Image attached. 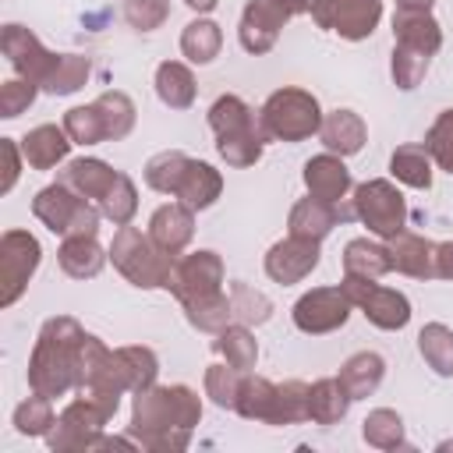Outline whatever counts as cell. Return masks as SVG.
<instances>
[{
	"instance_id": "6da1fadb",
	"label": "cell",
	"mask_w": 453,
	"mask_h": 453,
	"mask_svg": "<svg viewBox=\"0 0 453 453\" xmlns=\"http://www.w3.org/2000/svg\"><path fill=\"white\" fill-rule=\"evenodd\" d=\"M202 421V396L191 386H149L134 393L127 435L152 453H177Z\"/></svg>"
},
{
	"instance_id": "7a4b0ae2",
	"label": "cell",
	"mask_w": 453,
	"mask_h": 453,
	"mask_svg": "<svg viewBox=\"0 0 453 453\" xmlns=\"http://www.w3.org/2000/svg\"><path fill=\"white\" fill-rule=\"evenodd\" d=\"M85 329L71 315H53L42 322L32 357H28V389L57 400L78 389V361H81Z\"/></svg>"
},
{
	"instance_id": "3957f363",
	"label": "cell",
	"mask_w": 453,
	"mask_h": 453,
	"mask_svg": "<svg viewBox=\"0 0 453 453\" xmlns=\"http://www.w3.org/2000/svg\"><path fill=\"white\" fill-rule=\"evenodd\" d=\"M209 127L216 131V152L226 166H255L265 149V131L255 117V110L241 96H219L209 106Z\"/></svg>"
},
{
	"instance_id": "277c9868",
	"label": "cell",
	"mask_w": 453,
	"mask_h": 453,
	"mask_svg": "<svg viewBox=\"0 0 453 453\" xmlns=\"http://www.w3.org/2000/svg\"><path fill=\"white\" fill-rule=\"evenodd\" d=\"M180 255H170L163 251L149 234H142L138 226H117L113 241H110V262L117 265V273L142 287V290H170V276H173V265H177Z\"/></svg>"
},
{
	"instance_id": "5b68a950",
	"label": "cell",
	"mask_w": 453,
	"mask_h": 453,
	"mask_svg": "<svg viewBox=\"0 0 453 453\" xmlns=\"http://www.w3.org/2000/svg\"><path fill=\"white\" fill-rule=\"evenodd\" d=\"M322 117L326 113H322L319 99L294 85L269 92V99L258 110V124H262L265 138H276V142H304V138L319 134Z\"/></svg>"
},
{
	"instance_id": "8992f818",
	"label": "cell",
	"mask_w": 453,
	"mask_h": 453,
	"mask_svg": "<svg viewBox=\"0 0 453 453\" xmlns=\"http://www.w3.org/2000/svg\"><path fill=\"white\" fill-rule=\"evenodd\" d=\"M124 393H131V386H127V368L120 361V350H110L99 336L85 333L81 361H78V396H88L110 414H117Z\"/></svg>"
},
{
	"instance_id": "52a82bcc",
	"label": "cell",
	"mask_w": 453,
	"mask_h": 453,
	"mask_svg": "<svg viewBox=\"0 0 453 453\" xmlns=\"http://www.w3.org/2000/svg\"><path fill=\"white\" fill-rule=\"evenodd\" d=\"M32 212H35V219L46 230H53L60 237H78V234H88L92 237L99 230V216H103L99 205H92L85 195H78L64 180L46 184L42 191H35Z\"/></svg>"
},
{
	"instance_id": "ba28073f",
	"label": "cell",
	"mask_w": 453,
	"mask_h": 453,
	"mask_svg": "<svg viewBox=\"0 0 453 453\" xmlns=\"http://www.w3.org/2000/svg\"><path fill=\"white\" fill-rule=\"evenodd\" d=\"M354 216L368 226V234L389 241L396 237L400 230H407V202L400 195V188L386 177H375V180H365L354 188Z\"/></svg>"
},
{
	"instance_id": "9c48e42d",
	"label": "cell",
	"mask_w": 453,
	"mask_h": 453,
	"mask_svg": "<svg viewBox=\"0 0 453 453\" xmlns=\"http://www.w3.org/2000/svg\"><path fill=\"white\" fill-rule=\"evenodd\" d=\"M308 11H311V0H248L241 11L237 39L251 57H262L276 46L283 25Z\"/></svg>"
},
{
	"instance_id": "30bf717a",
	"label": "cell",
	"mask_w": 453,
	"mask_h": 453,
	"mask_svg": "<svg viewBox=\"0 0 453 453\" xmlns=\"http://www.w3.org/2000/svg\"><path fill=\"white\" fill-rule=\"evenodd\" d=\"M343 294L350 297L354 308L365 311V319L375 326V329H386V333H396L411 322V301L407 294L393 290V287H382L379 280H365V276H347L343 273Z\"/></svg>"
},
{
	"instance_id": "8fae6325",
	"label": "cell",
	"mask_w": 453,
	"mask_h": 453,
	"mask_svg": "<svg viewBox=\"0 0 453 453\" xmlns=\"http://www.w3.org/2000/svg\"><path fill=\"white\" fill-rule=\"evenodd\" d=\"M42 262V248L28 230H4L0 237V308H11Z\"/></svg>"
},
{
	"instance_id": "7c38bea8",
	"label": "cell",
	"mask_w": 453,
	"mask_h": 453,
	"mask_svg": "<svg viewBox=\"0 0 453 453\" xmlns=\"http://www.w3.org/2000/svg\"><path fill=\"white\" fill-rule=\"evenodd\" d=\"M311 21L326 32H336L347 42H361L379 28L382 0H311Z\"/></svg>"
},
{
	"instance_id": "4fadbf2b",
	"label": "cell",
	"mask_w": 453,
	"mask_h": 453,
	"mask_svg": "<svg viewBox=\"0 0 453 453\" xmlns=\"http://www.w3.org/2000/svg\"><path fill=\"white\" fill-rule=\"evenodd\" d=\"M350 297L343 294V287H311L308 294H301L290 308V319L301 333L308 336H326L347 326L350 319Z\"/></svg>"
},
{
	"instance_id": "5bb4252c",
	"label": "cell",
	"mask_w": 453,
	"mask_h": 453,
	"mask_svg": "<svg viewBox=\"0 0 453 453\" xmlns=\"http://www.w3.org/2000/svg\"><path fill=\"white\" fill-rule=\"evenodd\" d=\"M0 50H4L7 64L14 67V74L35 81L39 88L50 81V74H53V67H57V60H60V53L46 50V46L39 42V35L28 32L25 25H18V21H7V25H4V32H0Z\"/></svg>"
},
{
	"instance_id": "9a60e30c",
	"label": "cell",
	"mask_w": 453,
	"mask_h": 453,
	"mask_svg": "<svg viewBox=\"0 0 453 453\" xmlns=\"http://www.w3.org/2000/svg\"><path fill=\"white\" fill-rule=\"evenodd\" d=\"M110 418H113V414H110L106 407H99L96 400L74 396V400L57 414V425L50 428L46 442H50V449H57V453H64V449H88L92 439L103 432V425H106Z\"/></svg>"
},
{
	"instance_id": "2e32d148",
	"label": "cell",
	"mask_w": 453,
	"mask_h": 453,
	"mask_svg": "<svg viewBox=\"0 0 453 453\" xmlns=\"http://www.w3.org/2000/svg\"><path fill=\"white\" fill-rule=\"evenodd\" d=\"M223 276H226V269H223V258L216 251H191V255L177 258L173 276H170V294L180 304H188V301L219 294Z\"/></svg>"
},
{
	"instance_id": "e0dca14e",
	"label": "cell",
	"mask_w": 453,
	"mask_h": 453,
	"mask_svg": "<svg viewBox=\"0 0 453 453\" xmlns=\"http://www.w3.org/2000/svg\"><path fill=\"white\" fill-rule=\"evenodd\" d=\"M319 244H322V241H308V237L287 234L283 241H276V244L265 251V276H269L273 283H283V287L308 280V276L319 269V258H322Z\"/></svg>"
},
{
	"instance_id": "ac0fdd59",
	"label": "cell",
	"mask_w": 453,
	"mask_h": 453,
	"mask_svg": "<svg viewBox=\"0 0 453 453\" xmlns=\"http://www.w3.org/2000/svg\"><path fill=\"white\" fill-rule=\"evenodd\" d=\"M354 216V205L343 209V202H322V198H301L294 202L290 216H287V234L294 237H308V241H322L336 223L350 219Z\"/></svg>"
},
{
	"instance_id": "d6986e66",
	"label": "cell",
	"mask_w": 453,
	"mask_h": 453,
	"mask_svg": "<svg viewBox=\"0 0 453 453\" xmlns=\"http://www.w3.org/2000/svg\"><path fill=\"white\" fill-rule=\"evenodd\" d=\"M389 248V258H393V269L411 276V280H439V265H435V244L421 234H411V230H400L396 237L386 241Z\"/></svg>"
},
{
	"instance_id": "ffe728a7",
	"label": "cell",
	"mask_w": 453,
	"mask_h": 453,
	"mask_svg": "<svg viewBox=\"0 0 453 453\" xmlns=\"http://www.w3.org/2000/svg\"><path fill=\"white\" fill-rule=\"evenodd\" d=\"M149 237L170 251V255H180L191 237H195V209H188L184 202H166L159 205L152 216H149Z\"/></svg>"
},
{
	"instance_id": "44dd1931",
	"label": "cell",
	"mask_w": 453,
	"mask_h": 453,
	"mask_svg": "<svg viewBox=\"0 0 453 453\" xmlns=\"http://www.w3.org/2000/svg\"><path fill=\"white\" fill-rule=\"evenodd\" d=\"M350 184H354L350 170L343 166V156H336V152H322V156H311L304 163V188H308L311 198L343 202Z\"/></svg>"
},
{
	"instance_id": "7402d4cb",
	"label": "cell",
	"mask_w": 453,
	"mask_h": 453,
	"mask_svg": "<svg viewBox=\"0 0 453 453\" xmlns=\"http://www.w3.org/2000/svg\"><path fill=\"white\" fill-rule=\"evenodd\" d=\"M117 177H120V170H113L110 163H103V159H96V156H81V159H71V163L60 170L57 180H64L67 188H74L78 195H85L88 202L99 205V202L110 195V188L117 184Z\"/></svg>"
},
{
	"instance_id": "603a6c76",
	"label": "cell",
	"mask_w": 453,
	"mask_h": 453,
	"mask_svg": "<svg viewBox=\"0 0 453 453\" xmlns=\"http://www.w3.org/2000/svg\"><path fill=\"white\" fill-rule=\"evenodd\" d=\"M71 134L64 131V124L57 127V124H39V127H32L25 138H21V152H25V163L32 166V170H53V166H60L64 159H67V152H71Z\"/></svg>"
},
{
	"instance_id": "cb8c5ba5",
	"label": "cell",
	"mask_w": 453,
	"mask_h": 453,
	"mask_svg": "<svg viewBox=\"0 0 453 453\" xmlns=\"http://www.w3.org/2000/svg\"><path fill=\"white\" fill-rule=\"evenodd\" d=\"M393 42L435 57L442 46V28L432 18V11H396L393 14Z\"/></svg>"
},
{
	"instance_id": "d4e9b609",
	"label": "cell",
	"mask_w": 453,
	"mask_h": 453,
	"mask_svg": "<svg viewBox=\"0 0 453 453\" xmlns=\"http://www.w3.org/2000/svg\"><path fill=\"white\" fill-rule=\"evenodd\" d=\"M319 138H322L326 152L354 156V152L365 149V142H368V127H365V120H361L354 110H333V113L322 117Z\"/></svg>"
},
{
	"instance_id": "484cf974",
	"label": "cell",
	"mask_w": 453,
	"mask_h": 453,
	"mask_svg": "<svg viewBox=\"0 0 453 453\" xmlns=\"http://www.w3.org/2000/svg\"><path fill=\"white\" fill-rule=\"evenodd\" d=\"M223 195V173L212 166V163H202V159H191L180 184H177V202H184L188 209L202 212L209 205H216V198Z\"/></svg>"
},
{
	"instance_id": "4316f807",
	"label": "cell",
	"mask_w": 453,
	"mask_h": 453,
	"mask_svg": "<svg viewBox=\"0 0 453 453\" xmlns=\"http://www.w3.org/2000/svg\"><path fill=\"white\" fill-rule=\"evenodd\" d=\"M110 251H103V244L96 241V234H78V237H64L60 241V251H57V262L60 269L71 276V280H92L103 273Z\"/></svg>"
},
{
	"instance_id": "83f0119b",
	"label": "cell",
	"mask_w": 453,
	"mask_h": 453,
	"mask_svg": "<svg viewBox=\"0 0 453 453\" xmlns=\"http://www.w3.org/2000/svg\"><path fill=\"white\" fill-rule=\"evenodd\" d=\"M234 411L248 421H262V425H276L280 418V386L262 379V375H248L241 379V393H237V403Z\"/></svg>"
},
{
	"instance_id": "f1b7e54d",
	"label": "cell",
	"mask_w": 453,
	"mask_h": 453,
	"mask_svg": "<svg viewBox=\"0 0 453 453\" xmlns=\"http://www.w3.org/2000/svg\"><path fill=\"white\" fill-rule=\"evenodd\" d=\"M350 403H354V396L347 393V386L340 382V375L336 379H315L308 386V421H315V425H336V421H343L347 411H350Z\"/></svg>"
},
{
	"instance_id": "f546056e",
	"label": "cell",
	"mask_w": 453,
	"mask_h": 453,
	"mask_svg": "<svg viewBox=\"0 0 453 453\" xmlns=\"http://www.w3.org/2000/svg\"><path fill=\"white\" fill-rule=\"evenodd\" d=\"M382 375H386V361H382V354H375V350H357V354H350V357L340 365V382L347 386V393H350L354 400L372 396V393L382 386Z\"/></svg>"
},
{
	"instance_id": "4dcf8cb0",
	"label": "cell",
	"mask_w": 453,
	"mask_h": 453,
	"mask_svg": "<svg viewBox=\"0 0 453 453\" xmlns=\"http://www.w3.org/2000/svg\"><path fill=\"white\" fill-rule=\"evenodd\" d=\"M195 92H198V85H195V74H191L188 64H180V60H163V64L156 67V96H159L163 106H170V110H188V106L195 103Z\"/></svg>"
},
{
	"instance_id": "1f68e13d",
	"label": "cell",
	"mask_w": 453,
	"mask_h": 453,
	"mask_svg": "<svg viewBox=\"0 0 453 453\" xmlns=\"http://www.w3.org/2000/svg\"><path fill=\"white\" fill-rule=\"evenodd\" d=\"M393 269V258H389V248L379 244V241H368V237H354L347 241L343 248V273L347 276H365V280H379Z\"/></svg>"
},
{
	"instance_id": "d6a6232c",
	"label": "cell",
	"mask_w": 453,
	"mask_h": 453,
	"mask_svg": "<svg viewBox=\"0 0 453 453\" xmlns=\"http://www.w3.org/2000/svg\"><path fill=\"white\" fill-rule=\"evenodd\" d=\"M212 350H216L219 361H226V365L237 368V372H251L255 361H258V340L251 336V329H248L244 322L219 329L216 340H212Z\"/></svg>"
},
{
	"instance_id": "836d02e7",
	"label": "cell",
	"mask_w": 453,
	"mask_h": 453,
	"mask_svg": "<svg viewBox=\"0 0 453 453\" xmlns=\"http://www.w3.org/2000/svg\"><path fill=\"white\" fill-rule=\"evenodd\" d=\"M223 50V32L212 18H195L184 25L180 32V53L191 60V64H212Z\"/></svg>"
},
{
	"instance_id": "e575fe53",
	"label": "cell",
	"mask_w": 453,
	"mask_h": 453,
	"mask_svg": "<svg viewBox=\"0 0 453 453\" xmlns=\"http://www.w3.org/2000/svg\"><path fill=\"white\" fill-rule=\"evenodd\" d=\"M389 173L400 184H407V188L428 191L432 188V156H428V149L425 145H400V149H393Z\"/></svg>"
},
{
	"instance_id": "d590c367",
	"label": "cell",
	"mask_w": 453,
	"mask_h": 453,
	"mask_svg": "<svg viewBox=\"0 0 453 453\" xmlns=\"http://www.w3.org/2000/svg\"><path fill=\"white\" fill-rule=\"evenodd\" d=\"M96 110H99V117H103L106 142H120V138H127V134L134 131L138 110H134V103H131V96H127V92L110 88V92L96 96Z\"/></svg>"
},
{
	"instance_id": "8d00e7d4",
	"label": "cell",
	"mask_w": 453,
	"mask_h": 453,
	"mask_svg": "<svg viewBox=\"0 0 453 453\" xmlns=\"http://www.w3.org/2000/svg\"><path fill=\"white\" fill-rule=\"evenodd\" d=\"M418 350L425 357V365L442 375V379H453V329L442 326V322H428L421 326L418 333Z\"/></svg>"
},
{
	"instance_id": "74e56055",
	"label": "cell",
	"mask_w": 453,
	"mask_h": 453,
	"mask_svg": "<svg viewBox=\"0 0 453 453\" xmlns=\"http://www.w3.org/2000/svg\"><path fill=\"white\" fill-rule=\"evenodd\" d=\"M188 163H191V156L188 152H180V149H166V152H156L149 163H145V184L152 188V191H159V195H177V184H180V177H184V170H188Z\"/></svg>"
},
{
	"instance_id": "f35d334b",
	"label": "cell",
	"mask_w": 453,
	"mask_h": 453,
	"mask_svg": "<svg viewBox=\"0 0 453 453\" xmlns=\"http://www.w3.org/2000/svg\"><path fill=\"white\" fill-rule=\"evenodd\" d=\"M361 439L375 449H407L403 439V418L389 407H375L368 411V418L361 421Z\"/></svg>"
},
{
	"instance_id": "ab89813d",
	"label": "cell",
	"mask_w": 453,
	"mask_h": 453,
	"mask_svg": "<svg viewBox=\"0 0 453 453\" xmlns=\"http://www.w3.org/2000/svg\"><path fill=\"white\" fill-rule=\"evenodd\" d=\"M184 308V319L198 329V333H219V329H226L230 326V319H234V308H230V294H209V297H198V301H188V304H180Z\"/></svg>"
},
{
	"instance_id": "60d3db41",
	"label": "cell",
	"mask_w": 453,
	"mask_h": 453,
	"mask_svg": "<svg viewBox=\"0 0 453 453\" xmlns=\"http://www.w3.org/2000/svg\"><path fill=\"white\" fill-rule=\"evenodd\" d=\"M230 308H234V319L244 322V326H262V322L273 319V301L244 280L230 283Z\"/></svg>"
},
{
	"instance_id": "b9f144b4",
	"label": "cell",
	"mask_w": 453,
	"mask_h": 453,
	"mask_svg": "<svg viewBox=\"0 0 453 453\" xmlns=\"http://www.w3.org/2000/svg\"><path fill=\"white\" fill-rule=\"evenodd\" d=\"M88 74H92L88 57H81V53H60V60H57L50 81L42 85V92H50V96H71V92H78L88 81Z\"/></svg>"
},
{
	"instance_id": "7bdbcfd3",
	"label": "cell",
	"mask_w": 453,
	"mask_h": 453,
	"mask_svg": "<svg viewBox=\"0 0 453 453\" xmlns=\"http://www.w3.org/2000/svg\"><path fill=\"white\" fill-rule=\"evenodd\" d=\"M53 425H57V414H53L50 400L39 396V393H32L28 400H21V403L14 407V428H18V435H28V439L50 435Z\"/></svg>"
},
{
	"instance_id": "ee69618b",
	"label": "cell",
	"mask_w": 453,
	"mask_h": 453,
	"mask_svg": "<svg viewBox=\"0 0 453 453\" xmlns=\"http://www.w3.org/2000/svg\"><path fill=\"white\" fill-rule=\"evenodd\" d=\"M99 212H103L113 226H127V223L134 219V212H138V188H134V180H131L127 173L117 177V184L110 188V195L99 202Z\"/></svg>"
},
{
	"instance_id": "f6af8a7d",
	"label": "cell",
	"mask_w": 453,
	"mask_h": 453,
	"mask_svg": "<svg viewBox=\"0 0 453 453\" xmlns=\"http://www.w3.org/2000/svg\"><path fill=\"white\" fill-rule=\"evenodd\" d=\"M428 64H432V57H428V53L411 50V46H396V42H393V60H389V71H393L396 88H403V92L418 88V85H421V78L428 74Z\"/></svg>"
},
{
	"instance_id": "bcb514c9",
	"label": "cell",
	"mask_w": 453,
	"mask_h": 453,
	"mask_svg": "<svg viewBox=\"0 0 453 453\" xmlns=\"http://www.w3.org/2000/svg\"><path fill=\"white\" fill-rule=\"evenodd\" d=\"M64 131L71 134L74 145H99V142H106V127H103V117H99L96 103L71 106L64 113Z\"/></svg>"
},
{
	"instance_id": "7dc6e473",
	"label": "cell",
	"mask_w": 453,
	"mask_h": 453,
	"mask_svg": "<svg viewBox=\"0 0 453 453\" xmlns=\"http://www.w3.org/2000/svg\"><path fill=\"white\" fill-rule=\"evenodd\" d=\"M120 350V361L127 368V386L131 393H142L149 386H156V375H159V357L152 347H117Z\"/></svg>"
},
{
	"instance_id": "c3c4849f",
	"label": "cell",
	"mask_w": 453,
	"mask_h": 453,
	"mask_svg": "<svg viewBox=\"0 0 453 453\" xmlns=\"http://www.w3.org/2000/svg\"><path fill=\"white\" fill-rule=\"evenodd\" d=\"M241 379H244V372L230 368L226 361H223V365H209V368H205V396H209L216 407L234 411L237 393H241Z\"/></svg>"
},
{
	"instance_id": "681fc988",
	"label": "cell",
	"mask_w": 453,
	"mask_h": 453,
	"mask_svg": "<svg viewBox=\"0 0 453 453\" xmlns=\"http://www.w3.org/2000/svg\"><path fill=\"white\" fill-rule=\"evenodd\" d=\"M425 149L439 170L453 173V110H442L432 120V127L425 131Z\"/></svg>"
},
{
	"instance_id": "f907efd6",
	"label": "cell",
	"mask_w": 453,
	"mask_h": 453,
	"mask_svg": "<svg viewBox=\"0 0 453 453\" xmlns=\"http://www.w3.org/2000/svg\"><path fill=\"white\" fill-rule=\"evenodd\" d=\"M39 96V85L28 81V78H7L0 85V117L4 120H14L18 113H25Z\"/></svg>"
},
{
	"instance_id": "816d5d0a",
	"label": "cell",
	"mask_w": 453,
	"mask_h": 453,
	"mask_svg": "<svg viewBox=\"0 0 453 453\" xmlns=\"http://www.w3.org/2000/svg\"><path fill=\"white\" fill-rule=\"evenodd\" d=\"M308 421V382L287 379L280 382V418L276 425H301Z\"/></svg>"
},
{
	"instance_id": "f5cc1de1",
	"label": "cell",
	"mask_w": 453,
	"mask_h": 453,
	"mask_svg": "<svg viewBox=\"0 0 453 453\" xmlns=\"http://www.w3.org/2000/svg\"><path fill=\"white\" fill-rule=\"evenodd\" d=\"M170 18V0H124V21L138 32H156Z\"/></svg>"
},
{
	"instance_id": "db71d44e",
	"label": "cell",
	"mask_w": 453,
	"mask_h": 453,
	"mask_svg": "<svg viewBox=\"0 0 453 453\" xmlns=\"http://www.w3.org/2000/svg\"><path fill=\"white\" fill-rule=\"evenodd\" d=\"M0 152H4V180H0V191L7 195L11 188H14V180H18V173H21V142H14V138H0Z\"/></svg>"
},
{
	"instance_id": "11a10c76",
	"label": "cell",
	"mask_w": 453,
	"mask_h": 453,
	"mask_svg": "<svg viewBox=\"0 0 453 453\" xmlns=\"http://www.w3.org/2000/svg\"><path fill=\"white\" fill-rule=\"evenodd\" d=\"M435 265H439V280H453V241L435 244Z\"/></svg>"
},
{
	"instance_id": "9f6ffc18",
	"label": "cell",
	"mask_w": 453,
	"mask_h": 453,
	"mask_svg": "<svg viewBox=\"0 0 453 453\" xmlns=\"http://www.w3.org/2000/svg\"><path fill=\"white\" fill-rule=\"evenodd\" d=\"M435 0H396V11H432Z\"/></svg>"
},
{
	"instance_id": "6f0895ef",
	"label": "cell",
	"mask_w": 453,
	"mask_h": 453,
	"mask_svg": "<svg viewBox=\"0 0 453 453\" xmlns=\"http://www.w3.org/2000/svg\"><path fill=\"white\" fill-rule=\"evenodd\" d=\"M191 11H198V14H209L212 7H216V0H184Z\"/></svg>"
},
{
	"instance_id": "680465c9",
	"label": "cell",
	"mask_w": 453,
	"mask_h": 453,
	"mask_svg": "<svg viewBox=\"0 0 453 453\" xmlns=\"http://www.w3.org/2000/svg\"><path fill=\"white\" fill-rule=\"evenodd\" d=\"M439 449H453V442H439Z\"/></svg>"
}]
</instances>
